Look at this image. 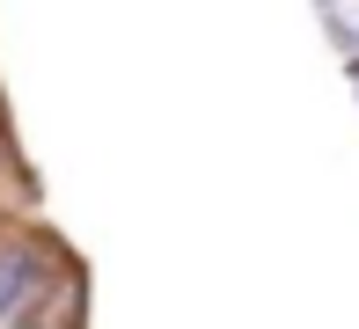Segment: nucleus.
Here are the masks:
<instances>
[{
	"instance_id": "f257e3e1",
	"label": "nucleus",
	"mask_w": 359,
	"mask_h": 329,
	"mask_svg": "<svg viewBox=\"0 0 359 329\" xmlns=\"http://www.w3.org/2000/svg\"><path fill=\"white\" fill-rule=\"evenodd\" d=\"M52 256L37 249V241H0V329H22L44 315V293H52Z\"/></svg>"
},
{
	"instance_id": "f03ea898",
	"label": "nucleus",
	"mask_w": 359,
	"mask_h": 329,
	"mask_svg": "<svg viewBox=\"0 0 359 329\" xmlns=\"http://www.w3.org/2000/svg\"><path fill=\"white\" fill-rule=\"evenodd\" d=\"M22 329H44V322H22Z\"/></svg>"
},
{
	"instance_id": "7ed1b4c3",
	"label": "nucleus",
	"mask_w": 359,
	"mask_h": 329,
	"mask_svg": "<svg viewBox=\"0 0 359 329\" xmlns=\"http://www.w3.org/2000/svg\"><path fill=\"white\" fill-rule=\"evenodd\" d=\"M0 161H8V154H0Z\"/></svg>"
}]
</instances>
